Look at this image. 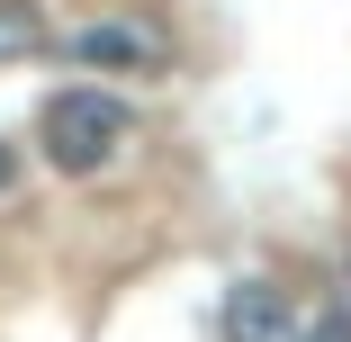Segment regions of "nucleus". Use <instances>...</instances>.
I'll use <instances>...</instances> for the list:
<instances>
[{
	"instance_id": "nucleus-2",
	"label": "nucleus",
	"mask_w": 351,
	"mask_h": 342,
	"mask_svg": "<svg viewBox=\"0 0 351 342\" xmlns=\"http://www.w3.org/2000/svg\"><path fill=\"white\" fill-rule=\"evenodd\" d=\"M63 54L90 63V73H171V27L162 19H99V27H82Z\"/></svg>"
},
{
	"instance_id": "nucleus-1",
	"label": "nucleus",
	"mask_w": 351,
	"mask_h": 342,
	"mask_svg": "<svg viewBox=\"0 0 351 342\" xmlns=\"http://www.w3.org/2000/svg\"><path fill=\"white\" fill-rule=\"evenodd\" d=\"M126 135H135V117H126L117 90H54V99L36 108V145H45V162H54L63 180L108 171Z\"/></svg>"
},
{
	"instance_id": "nucleus-5",
	"label": "nucleus",
	"mask_w": 351,
	"mask_h": 342,
	"mask_svg": "<svg viewBox=\"0 0 351 342\" xmlns=\"http://www.w3.org/2000/svg\"><path fill=\"white\" fill-rule=\"evenodd\" d=\"M298 342H351V306H333V315H315Z\"/></svg>"
},
{
	"instance_id": "nucleus-3",
	"label": "nucleus",
	"mask_w": 351,
	"mask_h": 342,
	"mask_svg": "<svg viewBox=\"0 0 351 342\" xmlns=\"http://www.w3.org/2000/svg\"><path fill=\"white\" fill-rule=\"evenodd\" d=\"M217 333H226V342H298V333H306V315H298V297H289V289L243 280V289H226Z\"/></svg>"
},
{
	"instance_id": "nucleus-6",
	"label": "nucleus",
	"mask_w": 351,
	"mask_h": 342,
	"mask_svg": "<svg viewBox=\"0 0 351 342\" xmlns=\"http://www.w3.org/2000/svg\"><path fill=\"white\" fill-rule=\"evenodd\" d=\"M10 180H19V154H10V145H0V189H10Z\"/></svg>"
},
{
	"instance_id": "nucleus-4",
	"label": "nucleus",
	"mask_w": 351,
	"mask_h": 342,
	"mask_svg": "<svg viewBox=\"0 0 351 342\" xmlns=\"http://www.w3.org/2000/svg\"><path fill=\"white\" fill-rule=\"evenodd\" d=\"M45 45V19H36V0H0V73L10 63H27Z\"/></svg>"
}]
</instances>
